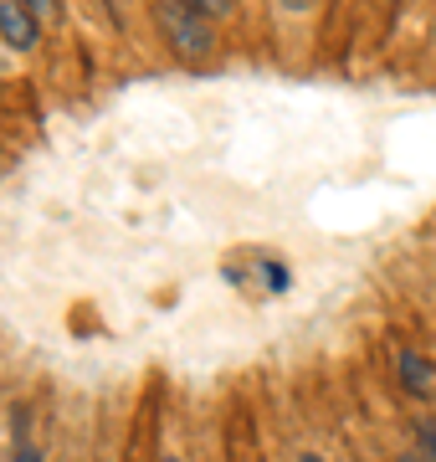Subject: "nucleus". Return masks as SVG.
<instances>
[{
	"label": "nucleus",
	"instance_id": "f257e3e1",
	"mask_svg": "<svg viewBox=\"0 0 436 462\" xmlns=\"http://www.w3.org/2000/svg\"><path fill=\"white\" fill-rule=\"evenodd\" d=\"M150 16H154V26H159V42H165L180 62H205L221 42L216 26H211L201 11H190L185 0H154Z\"/></svg>",
	"mask_w": 436,
	"mask_h": 462
},
{
	"label": "nucleus",
	"instance_id": "f03ea898",
	"mask_svg": "<svg viewBox=\"0 0 436 462\" xmlns=\"http://www.w3.org/2000/svg\"><path fill=\"white\" fill-rule=\"evenodd\" d=\"M390 375H395V385H401L411 401H431L436 396V365L411 345L390 349Z\"/></svg>",
	"mask_w": 436,
	"mask_h": 462
},
{
	"label": "nucleus",
	"instance_id": "7ed1b4c3",
	"mask_svg": "<svg viewBox=\"0 0 436 462\" xmlns=\"http://www.w3.org/2000/svg\"><path fill=\"white\" fill-rule=\"evenodd\" d=\"M41 26L47 21L36 16L26 0H0V42L11 51H36L41 47Z\"/></svg>",
	"mask_w": 436,
	"mask_h": 462
},
{
	"label": "nucleus",
	"instance_id": "20e7f679",
	"mask_svg": "<svg viewBox=\"0 0 436 462\" xmlns=\"http://www.w3.org/2000/svg\"><path fill=\"white\" fill-rule=\"evenodd\" d=\"M411 442H416V452L426 462H436V416H416L411 421Z\"/></svg>",
	"mask_w": 436,
	"mask_h": 462
},
{
	"label": "nucleus",
	"instance_id": "39448f33",
	"mask_svg": "<svg viewBox=\"0 0 436 462\" xmlns=\"http://www.w3.org/2000/svg\"><path fill=\"white\" fill-rule=\"evenodd\" d=\"M185 5H190V11H201L211 26H221V21H232L236 11H241V0H185Z\"/></svg>",
	"mask_w": 436,
	"mask_h": 462
},
{
	"label": "nucleus",
	"instance_id": "423d86ee",
	"mask_svg": "<svg viewBox=\"0 0 436 462\" xmlns=\"http://www.w3.org/2000/svg\"><path fill=\"white\" fill-rule=\"evenodd\" d=\"M272 5H277V11H287V16H308L319 0H272Z\"/></svg>",
	"mask_w": 436,
	"mask_h": 462
},
{
	"label": "nucleus",
	"instance_id": "0eeeda50",
	"mask_svg": "<svg viewBox=\"0 0 436 462\" xmlns=\"http://www.w3.org/2000/svg\"><path fill=\"white\" fill-rule=\"evenodd\" d=\"M26 5H32L41 21H57V0H26Z\"/></svg>",
	"mask_w": 436,
	"mask_h": 462
},
{
	"label": "nucleus",
	"instance_id": "6e6552de",
	"mask_svg": "<svg viewBox=\"0 0 436 462\" xmlns=\"http://www.w3.org/2000/svg\"><path fill=\"white\" fill-rule=\"evenodd\" d=\"M298 462H329V457H319V452H313V447H308V452H298Z\"/></svg>",
	"mask_w": 436,
	"mask_h": 462
},
{
	"label": "nucleus",
	"instance_id": "1a4fd4ad",
	"mask_svg": "<svg viewBox=\"0 0 436 462\" xmlns=\"http://www.w3.org/2000/svg\"><path fill=\"white\" fill-rule=\"evenodd\" d=\"M395 462H426V457H421L416 447H411V452H401V457H395Z\"/></svg>",
	"mask_w": 436,
	"mask_h": 462
},
{
	"label": "nucleus",
	"instance_id": "9d476101",
	"mask_svg": "<svg viewBox=\"0 0 436 462\" xmlns=\"http://www.w3.org/2000/svg\"><path fill=\"white\" fill-rule=\"evenodd\" d=\"M154 462H185V457H175V452H159V457H154Z\"/></svg>",
	"mask_w": 436,
	"mask_h": 462
},
{
	"label": "nucleus",
	"instance_id": "9b49d317",
	"mask_svg": "<svg viewBox=\"0 0 436 462\" xmlns=\"http://www.w3.org/2000/svg\"><path fill=\"white\" fill-rule=\"evenodd\" d=\"M386 5H390V0H386Z\"/></svg>",
	"mask_w": 436,
	"mask_h": 462
}]
</instances>
